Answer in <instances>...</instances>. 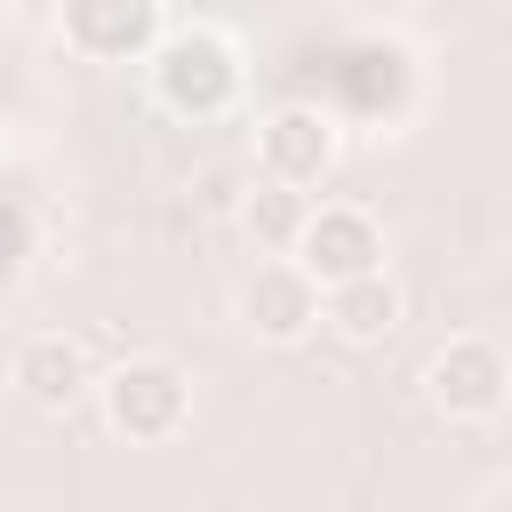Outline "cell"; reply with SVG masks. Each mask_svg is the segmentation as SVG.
Segmentation results:
<instances>
[{"instance_id": "obj_1", "label": "cell", "mask_w": 512, "mask_h": 512, "mask_svg": "<svg viewBox=\"0 0 512 512\" xmlns=\"http://www.w3.org/2000/svg\"><path fill=\"white\" fill-rule=\"evenodd\" d=\"M304 272H320V280H360V272H376V232H368V216H360V208H320V216L304 224Z\"/></svg>"}, {"instance_id": "obj_2", "label": "cell", "mask_w": 512, "mask_h": 512, "mask_svg": "<svg viewBox=\"0 0 512 512\" xmlns=\"http://www.w3.org/2000/svg\"><path fill=\"white\" fill-rule=\"evenodd\" d=\"M312 312H320V296H312L304 264H272V272L248 280V320H256L264 336H296Z\"/></svg>"}, {"instance_id": "obj_3", "label": "cell", "mask_w": 512, "mask_h": 512, "mask_svg": "<svg viewBox=\"0 0 512 512\" xmlns=\"http://www.w3.org/2000/svg\"><path fill=\"white\" fill-rule=\"evenodd\" d=\"M176 408H184V384H176V368H160V360H144V368H128V376L112 384V416H120L128 432H168Z\"/></svg>"}, {"instance_id": "obj_4", "label": "cell", "mask_w": 512, "mask_h": 512, "mask_svg": "<svg viewBox=\"0 0 512 512\" xmlns=\"http://www.w3.org/2000/svg\"><path fill=\"white\" fill-rule=\"evenodd\" d=\"M264 152H272V168H280L288 184H304V176L328 168V128H320L312 112H280L272 136H264Z\"/></svg>"}, {"instance_id": "obj_5", "label": "cell", "mask_w": 512, "mask_h": 512, "mask_svg": "<svg viewBox=\"0 0 512 512\" xmlns=\"http://www.w3.org/2000/svg\"><path fill=\"white\" fill-rule=\"evenodd\" d=\"M392 312H400V296H392L376 272H360V280H336V320H344L352 336H384V328H392Z\"/></svg>"}, {"instance_id": "obj_6", "label": "cell", "mask_w": 512, "mask_h": 512, "mask_svg": "<svg viewBox=\"0 0 512 512\" xmlns=\"http://www.w3.org/2000/svg\"><path fill=\"white\" fill-rule=\"evenodd\" d=\"M16 376H24V384H32V392H40V400H64V392H72V384H80V352H72V344H56V336H48V344H32V352H24V360H16Z\"/></svg>"}]
</instances>
